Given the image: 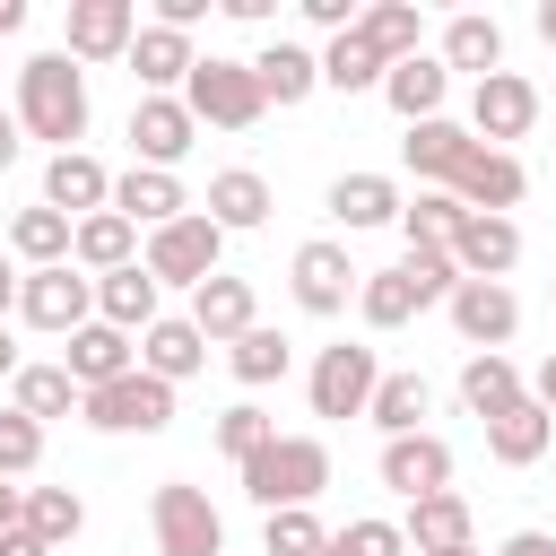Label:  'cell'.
I'll return each instance as SVG.
<instances>
[{"instance_id": "51", "label": "cell", "mask_w": 556, "mask_h": 556, "mask_svg": "<svg viewBox=\"0 0 556 556\" xmlns=\"http://www.w3.org/2000/svg\"><path fill=\"white\" fill-rule=\"evenodd\" d=\"M217 9H226V17H235V26H261V17H269V9H278V0H217Z\"/></svg>"}, {"instance_id": "1", "label": "cell", "mask_w": 556, "mask_h": 556, "mask_svg": "<svg viewBox=\"0 0 556 556\" xmlns=\"http://www.w3.org/2000/svg\"><path fill=\"white\" fill-rule=\"evenodd\" d=\"M17 130L26 139H52V156H70L87 139V70L70 52L17 61Z\"/></svg>"}, {"instance_id": "41", "label": "cell", "mask_w": 556, "mask_h": 556, "mask_svg": "<svg viewBox=\"0 0 556 556\" xmlns=\"http://www.w3.org/2000/svg\"><path fill=\"white\" fill-rule=\"evenodd\" d=\"M321 87H339V96H365V87H382V52L348 26V35H330V52H321Z\"/></svg>"}, {"instance_id": "26", "label": "cell", "mask_w": 556, "mask_h": 556, "mask_svg": "<svg viewBox=\"0 0 556 556\" xmlns=\"http://www.w3.org/2000/svg\"><path fill=\"white\" fill-rule=\"evenodd\" d=\"M252 78H261V104H304L313 87H321V52H304V43H261L252 52Z\"/></svg>"}, {"instance_id": "6", "label": "cell", "mask_w": 556, "mask_h": 556, "mask_svg": "<svg viewBox=\"0 0 556 556\" xmlns=\"http://www.w3.org/2000/svg\"><path fill=\"white\" fill-rule=\"evenodd\" d=\"M78 417H87L96 434H165V426H174V382L122 374V382H104V391H78Z\"/></svg>"}, {"instance_id": "29", "label": "cell", "mask_w": 556, "mask_h": 556, "mask_svg": "<svg viewBox=\"0 0 556 556\" xmlns=\"http://www.w3.org/2000/svg\"><path fill=\"white\" fill-rule=\"evenodd\" d=\"M547 443H556V417H547L539 400H513L504 417H486V452H495L504 469H530Z\"/></svg>"}, {"instance_id": "57", "label": "cell", "mask_w": 556, "mask_h": 556, "mask_svg": "<svg viewBox=\"0 0 556 556\" xmlns=\"http://www.w3.org/2000/svg\"><path fill=\"white\" fill-rule=\"evenodd\" d=\"M26 26V0H0V35H17Z\"/></svg>"}, {"instance_id": "30", "label": "cell", "mask_w": 556, "mask_h": 556, "mask_svg": "<svg viewBox=\"0 0 556 556\" xmlns=\"http://www.w3.org/2000/svg\"><path fill=\"white\" fill-rule=\"evenodd\" d=\"M400 539H408L417 556H452V547H478V539H469V504H460L452 486H443V495H426V504H408Z\"/></svg>"}, {"instance_id": "24", "label": "cell", "mask_w": 556, "mask_h": 556, "mask_svg": "<svg viewBox=\"0 0 556 556\" xmlns=\"http://www.w3.org/2000/svg\"><path fill=\"white\" fill-rule=\"evenodd\" d=\"M200 217H208L217 235H252V226L269 217V182H261L252 165H226V174H208V200H200Z\"/></svg>"}, {"instance_id": "35", "label": "cell", "mask_w": 556, "mask_h": 556, "mask_svg": "<svg viewBox=\"0 0 556 556\" xmlns=\"http://www.w3.org/2000/svg\"><path fill=\"white\" fill-rule=\"evenodd\" d=\"M426 408H434L426 374H382V382H374V400H365V417L382 426V443H391V434H426Z\"/></svg>"}, {"instance_id": "54", "label": "cell", "mask_w": 556, "mask_h": 556, "mask_svg": "<svg viewBox=\"0 0 556 556\" xmlns=\"http://www.w3.org/2000/svg\"><path fill=\"white\" fill-rule=\"evenodd\" d=\"M530 400H539V408L556 417V348H547V365H539V382H530Z\"/></svg>"}, {"instance_id": "59", "label": "cell", "mask_w": 556, "mask_h": 556, "mask_svg": "<svg viewBox=\"0 0 556 556\" xmlns=\"http://www.w3.org/2000/svg\"><path fill=\"white\" fill-rule=\"evenodd\" d=\"M452 556H478V547H452Z\"/></svg>"}, {"instance_id": "27", "label": "cell", "mask_w": 556, "mask_h": 556, "mask_svg": "<svg viewBox=\"0 0 556 556\" xmlns=\"http://www.w3.org/2000/svg\"><path fill=\"white\" fill-rule=\"evenodd\" d=\"M382 96H391V113H400V122H434V113H443V96H452V70H443L434 52L391 61V70H382Z\"/></svg>"}, {"instance_id": "32", "label": "cell", "mask_w": 556, "mask_h": 556, "mask_svg": "<svg viewBox=\"0 0 556 556\" xmlns=\"http://www.w3.org/2000/svg\"><path fill=\"white\" fill-rule=\"evenodd\" d=\"M156 295H165V287H156L139 261H130V269L96 278V321H113V330L130 339V330H148V321H156Z\"/></svg>"}, {"instance_id": "38", "label": "cell", "mask_w": 556, "mask_h": 556, "mask_svg": "<svg viewBox=\"0 0 556 556\" xmlns=\"http://www.w3.org/2000/svg\"><path fill=\"white\" fill-rule=\"evenodd\" d=\"M9 252H17L26 269H61V261H70V217H61V208H17V217H9Z\"/></svg>"}, {"instance_id": "25", "label": "cell", "mask_w": 556, "mask_h": 556, "mask_svg": "<svg viewBox=\"0 0 556 556\" xmlns=\"http://www.w3.org/2000/svg\"><path fill=\"white\" fill-rule=\"evenodd\" d=\"M521 261V226L513 217H460V235H452V269L460 278H504Z\"/></svg>"}, {"instance_id": "53", "label": "cell", "mask_w": 556, "mask_h": 556, "mask_svg": "<svg viewBox=\"0 0 556 556\" xmlns=\"http://www.w3.org/2000/svg\"><path fill=\"white\" fill-rule=\"evenodd\" d=\"M17 513H26V486H17V478H0V530H17Z\"/></svg>"}, {"instance_id": "10", "label": "cell", "mask_w": 556, "mask_h": 556, "mask_svg": "<svg viewBox=\"0 0 556 556\" xmlns=\"http://www.w3.org/2000/svg\"><path fill=\"white\" fill-rule=\"evenodd\" d=\"M443 313H452V330H460L478 356H504V339L521 330V295H513L504 278H460V287L443 295Z\"/></svg>"}, {"instance_id": "47", "label": "cell", "mask_w": 556, "mask_h": 556, "mask_svg": "<svg viewBox=\"0 0 556 556\" xmlns=\"http://www.w3.org/2000/svg\"><path fill=\"white\" fill-rule=\"evenodd\" d=\"M400 269H408V287H417V313H426V304H443V295L460 287V269H452V252H408Z\"/></svg>"}, {"instance_id": "18", "label": "cell", "mask_w": 556, "mask_h": 556, "mask_svg": "<svg viewBox=\"0 0 556 556\" xmlns=\"http://www.w3.org/2000/svg\"><path fill=\"white\" fill-rule=\"evenodd\" d=\"M43 208H61V217L78 226V217L113 208V174H104L87 148H70V156H52V165H43Z\"/></svg>"}, {"instance_id": "22", "label": "cell", "mask_w": 556, "mask_h": 556, "mask_svg": "<svg viewBox=\"0 0 556 556\" xmlns=\"http://www.w3.org/2000/svg\"><path fill=\"white\" fill-rule=\"evenodd\" d=\"M208 365V339L182 321V313H156L148 330H139V374H156V382H191Z\"/></svg>"}, {"instance_id": "8", "label": "cell", "mask_w": 556, "mask_h": 556, "mask_svg": "<svg viewBox=\"0 0 556 556\" xmlns=\"http://www.w3.org/2000/svg\"><path fill=\"white\" fill-rule=\"evenodd\" d=\"M356 261H348V243H330V235H313V243H295V261H287V287H295V304L313 313V321H330V313H348L356 304Z\"/></svg>"}, {"instance_id": "14", "label": "cell", "mask_w": 556, "mask_h": 556, "mask_svg": "<svg viewBox=\"0 0 556 556\" xmlns=\"http://www.w3.org/2000/svg\"><path fill=\"white\" fill-rule=\"evenodd\" d=\"M208 348H235L252 321H261V304H252V278H235V269H217V278H200L191 287V313H182Z\"/></svg>"}, {"instance_id": "2", "label": "cell", "mask_w": 556, "mask_h": 556, "mask_svg": "<svg viewBox=\"0 0 556 556\" xmlns=\"http://www.w3.org/2000/svg\"><path fill=\"white\" fill-rule=\"evenodd\" d=\"M330 486V443L321 434H269L252 460H243V495L261 504V513H295V504H313Z\"/></svg>"}, {"instance_id": "7", "label": "cell", "mask_w": 556, "mask_h": 556, "mask_svg": "<svg viewBox=\"0 0 556 556\" xmlns=\"http://www.w3.org/2000/svg\"><path fill=\"white\" fill-rule=\"evenodd\" d=\"M374 382H382V356H374V348H356V339H339V348H321V356H313L304 400H313V417H365Z\"/></svg>"}, {"instance_id": "16", "label": "cell", "mask_w": 556, "mask_h": 556, "mask_svg": "<svg viewBox=\"0 0 556 556\" xmlns=\"http://www.w3.org/2000/svg\"><path fill=\"white\" fill-rule=\"evenodd\" d=\"M139 35V0H70V61H122Z\"/></svg>"}, {"instance_id": "37", "label": "cell", "mask_w": 556, "mask_h": 556, "mask_svg": "<svg viewBox=\"0 0 556 556\" xmlns=\"http://www.w3.org/2000/svg\"><path fill=\"white\" fill-rule=\"evenodd\" d=\"M460 200L452 191H417V200H400V235H408V252H452V235H460Z\"/></svg>"}, {"instance_id": "31", "label": "cell", "mask_w": 556, "mask_h": 556, "mask_svg": "<svg viewBox=\"0 0 556 556\" xmlns=\"http://www.w3.org/2000/svg\"><path fill=\"white\" fill-rule=\"evenodd\" d=\"M443 70H478V78H495L504 70V26L486 17V9H460L452 26H443V52H434Z\"/></svg>"}, {"instance_id": "4", "label": "cell", "mask_w": 556, "mask_h": 556, "mask_svg": "<svg viewBox=\"0 0 556 556\" xmlns=\"http://www.w3.org/2000/svg\"><path fill=\"white\" fill-rule=\"evenodd\" d=\"M217 261H226V235H217L200 208H182L174 226H156V235L139 243V269H148L156 287H200V278H217Z\"/></svg>"}, {"instance_id": "12", "label": "cell", "mask_w": 556, "mask_h": 556, "mask_svg": "<svg viewBox=\"0 0 556 556\" xmlns=\"http://www.w3.org/2000/svg\"><path fill=\"white\" fill-rule=\"evenodd\" d=\"M374 469H382V486H391V495L426 504V495H443V486H452V443H443V434H391Z\"/></svg>"}, {"instance_id": "17", "label": "cell", "mask_w": 556, "mask_h": 556, "mask_svg": "<svg viewBox=\"0 0 556 556\" xmlns=\"http://www.w3.org/2000/svg\"><path fill=\"white\" fill-rule=\"evenodd\" d=\"M521 191H530V174H521V156H504V148H478V156L452 174V200H460L469 217H504Z\"/></svg>"}, {"instance_id": "20", "label": "cell", "mask_w": 556, "mask_h": 556, "mask_svg": "<svg viewBox=\"0 0 556 556\" xmlns=\"http://www.w3.org/2000/svg\"><path fill=\"white\" fill-rule=\"evenodd\" d=\"M61 374H70L78 391H104V382L139 374V348H130L113 321H87V330H70V356H61Z\"/></svg>"}, {"instance_id": "21", "label": "cell", "mask_w": 556, "mask_h": 556, "mask_svg": "<svg viewBox=\"0 0 556 556\" xmlns=\"http://www.w3.org/2000/svg\"><path fill=\"white\" fill-rule=\"evenodd\" d=\"M130 261H139V226H130V217L96 208V217H78V226H70V269L113 278V269H130Z\"/></svg>"}, {"instance_id": "46", "label": "cell", "mask_w": 556, "mask_h": 556, "mask_svg": "<svg viewBox=\"0 0 556 556\" xmlns=\"http://www.w3.org/2000/svg\"><path fill=\"white\" fill-rule=\"evenodd\" d=\"M35 460H43V426L17 417V408H0V478H26Z\"/></svg>"}, {"instance_id": "49", "label": "cell", "mask_w": 556, "mask_h": 556, "mask_svg": "<svg viewBox=\"0 0 556 556\" xmlns=\"http://www.w3.org/2000/svg\"><path fill=\"white\" fill-rule=\"evenodd\" d=\"M495 556H556V539H547V530H513Z\"/></svg>"}, {"instance_id": "45", "label": "cell", "mask_w": 556, "mask_h": 556, "mask_svg": "<svg viewBox=\"0 0 556 556\" xmlns=\"http://www.w3.org/2000/svg\"><path fill=\"white\" fill-rule=\"evenodd\" d=\"M269 434H278V426H269V408H252V400H235V408L217 417V452H226L235 469H243V460H252V452H261Z\"/></svg>"}, {"instance_id": "23", "label": "cell", "mask_w": 556, "mask_h": 556, "mask_svg": "<svg viewBox=\"0 0 556 556\" xmlns=\"http://www.w3.org/2000/svg\"><path fill=\"white\" fill-rule=\"evenodd\" d=\"M122 61H130V78H139L148 96H174V87L191 78V61H200V52H191V35H174V26H139Z\"/></svg>"}, {"instance_id": "11", "label": "cell", "mask_w": 556, "mask_h": 556, "mask_svg": "<svg viewBox=\"0 0 556 556\" xmlns=\"http://www.w3.org/2000/svg\"><path fill=\"white\" fill-rule=\"evenodd\" d=\"M530 122H539V87H530L521 70H495V78L469 87V139H478V148H504V139H521Z\"/></svg>"}, {"instance_id": "13", "label": "cell", "mask_w": 556, "mask_h": 556, "mask_svg": "<svg viewBox=\"0 0 556 556\" xmlns=\"http://www.w3.org/2000/svg\"><path fill=\"white\" fill-rule=\"evenodd\" d=\"M191 139H200V122L182 113V96H139V104H130V148H139V165L174 174V165L191 156Z\"/></svg>"}, {"instance_id": "33", "label": "cell", "mask_w": 556, "mask_h": 556, "mask_svg": "<svg viewBox=\"0 0 556 556\" xmlns=\"http://www.w3.org/2000/svg\"><path fill=\"white\" fill-rule=\"evenodd\" d=\"M513 400H530V382H521V365L513 356H469L460 365V408L486 426V417H504Z\"/></svg>"}, {"instance_id": "44", "label": "cell", "mask_w": 556, "mask_h": 556, "mask_svg": "<svg viewBox=\"0 0 556 556\" xmlns=\"http://www.w3.org/2000/svg\"><path fill=\"white\" fill-rule=\"evenodd\" d=\"M321 556H408V539H400V521H382V513H365V521H348V530H330V539H321Z\"/></svg>"}, {"instance_id": "48", "label": "cell", "mask_w": 556, "mask_h": 556, "mask_svg": "<svg viewBox=\"0 0 556 556\" xmlns=\"http://www.w3.org/2000/svg\"><path fill=\"white\" fill-rule=\"evenodd\" d=\"M304 9V26H321V35H348L356 26V0H295Z\"/></svg>"}, {"instance_id": "39", "label": "cell", "mask_w": 556, "mask_h": 556, "mask_svg": "<svg viewBox=\"0 0 556 556\" xmlns=\"http://www.w3.org/2000/svg\"><path fill=\"white\" fill-rule=\"evenodd\" d=\"M17 521H26L52 556H61V547L87 530V504H78V486H26V513H17Z\"/></svg>"}, {"instance_id": "19", "label": "cell", "mask_w": 556, "mask_h": 556, "mask_svg": "<svg viewBox=\"0 0 556 556\" xmlns=\"http://www.w3.org/2000/svg\"><path fill=\"white\" fill-rule=\"evenodd\" d=\"M191 208V191H182V174H156V165H130V174H113V217H130V226H174Z\"/></svg>"}, {"instance_id": "42", "label": "cell", "mask_w": 556, "mask_h": 556, "mask_svg": "<svg viewBox=\"0 0 556 556\" xmlns=\"http://www.w3.org/2000/svg\"><path fill=\"white\" fill-rule=\"evenodd\" d=\"M287 356H295V348H287V330H269V321H252V330L226 348V365H235V382H243V391L278 382V374H287Z\"/></svg>"}, {"instance_id": "40", "label": "cell", "mask_w": 556, "mask_h": 556, "mask_svg": "<svg viewBox=\"0 0 556 556\" xmlns=\"http://www.w3.org/2000/svg\"><path fill=\"white\" fill-rule=\"evenodd\" d=\"M356 313H365V330H400V321H417V287H408V269H365V278H356Z\"/></svg>"}, {"instance_id": "28", "label": "cell", "mask_w": 556, "mask_h": 556, "mask_svg": "<svg viewBox=\"0 0 556 556\" xmlns=\"http://www.w3.org/2000/svg\"><path fill=\"white\" fill-rule=\"evenodd\" d=\"M330 217H339L348 235L400 226V182H391V174H339V182H330Z\"/></svg>"}, {"instance_id": "15", "label": "cell", "mask_w": 556, "mask_h": 556, "mask_svg": "<svg viewBox=\"0 0 556 556\" xmlns=\"http://www.w3.org/2000/svg\"><path fill=\"white\" fill-rule=\"evenodd\" d=\"M400 156H408V174L426 182V191H452V174L478 156V139H469V122H408V139H400Z\"/></svg>"}, {"instance_id": "34", "label": "cell", "mask_w": 556, "mask_h": 556, "mask_svg": "<svg viewBox=\"0 0 556 556\" xmlns=\"http://www.w3.org/2000/svg\"><path fill=\"white\" fill-rule=\"evenodd\" d=\"M356 35H365V43L382 52V70H391V61H417V52H426V17H417L408 0H374V9H356Z\"/></svg>"}, {"instance_id": "5", "label": "cell", "mask_w": 556, "mask_h": 556, "mask_svg": "<svg viewBox=\"0 0 556 556\" xmlns=\"http://www.w3.org/2000/svg\"><path fill=\"white\" fill-rule=\"evenodd\" d=\"M148 530H156V556H226V521L191 478H165L148 495Z\"/></svg>"}, {"instance_id": "56", "label": "cell", "mask_w": 556, "mask_h": 556, "mask_svg": "<svg viewBox=\"0 0 556 556\" xmlns=\"http://www.w3.org/2000/svg\"><path fill=\"white\" fill-rule=\"evenodd\" d=\"M530 26H539V43L556 52V0H539V17H530Z\"/></svg>"}, {"instance_id": "55", "label": "cell", "mask_w": 556, "mask_h": 556, "mask_svg": "<svg viewBox=\"0 0 556 556\" xmlns=\"http://www.w3.org/2000/svg\"><path fill=\"white\" fill-rule=\"evenodd\" d=\"M17 313V269H9V252H0V321Z\"/></svg>"}, {"instance_id": "3", "label": "cell", "mask_w": 556, "mask_h": 556, "mask_svg": "<svg viewBox=\"0 0 556 556\" xmlns=\"http://www.w3.org/2000/svg\"><path fill=\"white\" fill-rule=\"evenodd\" d=\"M182 113L208 122V130H252L269 104H261V78L252 61H226V52H200L191 78H182Z\"/></svg>"}, {"instance_id": "9", "label": "cell", "mask_w": 556, "mask_h": 556, "mask_svg": "<svg viewBox=\"0 0 556 556\" xmlns=\"http://www.w3.org/2000/svg\"><path fill=\"white\" fill-rule=\"evenodd\" d=\"M17 313L35 321V330H52V339H70V330H87L96 321V278L87 269H26L17 278Z\"/></svg>"}, {"instance_id": "43", "label": "cell", "mask_w": 556, "mask_h": 556, "mask_svg": "<svg viewBox=\"0 0 556 556\" xmlns=\"http://www.w3.org/2000/svg\"><path fill=\"white\" fill-rule=\"evenodd\" d=\"M321 539H330V530H321V513H313V504H295V513H269V521H261V556H321Z\"/></svg>"}, {"instance_id": "58", "label": "cell", "mask_w": 556, "mask_h": 556, "mask_svg": "<svg viewBox=\"0 0 556 556\" xmlns=\"http://www.w3.org/2000/svg\"><path fill=\"white\" fill-rule=\"evenodd\" d=\"M17 374V339H9V321H0V382Z\"/></svg>"}, {"instance_id": "36", "label": "cell", "mask_w": 556, "mask_h": 556, "mask_svg": "<svg viewBox=\"0 0 556 556\" xmlns=\"http://www.w3.org/2000/svg\"><path fill=\"white\" fill-rule=\"evenodd\" d=\"M9 408L35 417V426H52V417L78 408V382H70L61 365H17V374H9Z\"/></svg>"}, {"instance_id": "50", "label": "cell", "mask_w": 556, "mask_h": 556, "mask_svg": "<svg viewBox=\"0 0 556 556\" xmlns=\"http://www.w3.org/2000/svg\"><path fill=\"white\" fill-rule=\"evenodd\" d=\"M0 556H52V547H43V539L17 521V530H0Z\"/></svg>"}, {"instance_id": "52", "label": "cell", "mask_w": 556, "mask_h": 556, "mask_svg": "<svg viewBox=\"0 0 556 556\" xmlns=\"http://www.w3.org/2000/svg\"><path fill=\"white\" fill-rule=\"evenodd\" d=\"M17 148H26V130H17V113H0V174L17 165Z\"/></svg>"}]
</instances>
